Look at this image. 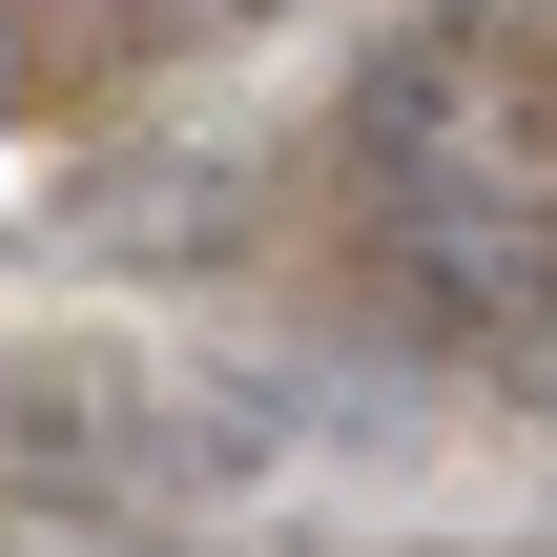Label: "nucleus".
Returning a JSON list of instances; mask_svg holds the SVG:
<instances>
[{"instance_id": "f257e3e1", "label": "nucleus", "mask_w": 557, "mask_h": 557, "mask_svg": "<svg viewBox=\"0 0 557 557\" xmlns=\"http://www.w3.org/2000/svg\"><path fill=\"white\" fill-rule=\"evenodd\" d=\"M145 413H165V372H145L124 331H41V351L0 372V475H21V496H124V475H145Z\"/></svg>"}]
</instances>
